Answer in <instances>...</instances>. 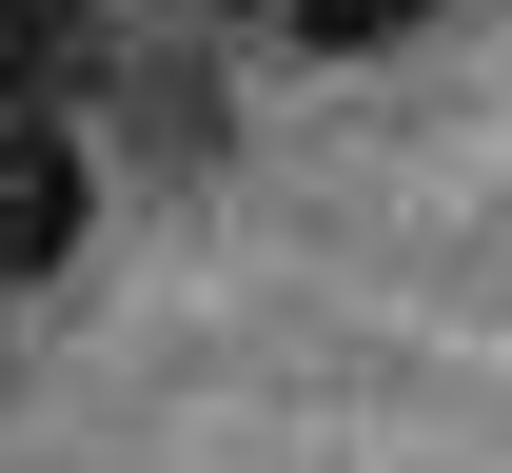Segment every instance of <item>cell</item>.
Here are the masks:
<instances>
[{
    "label": "cell",
    "instance_id": "6da1fadb",
    "mask_svg": "<svg viewBox=\"0 0 512 473\" xmlns=\"http://www.w3.org/2000/svg\"><path fill=\"white\" fill-rule=\"evenodd\" d=\"M79 237H99V158H79L60 99H20V119H0V296H60Z\"/></svg>",
    "mask_w": 512,
    "mask_h": 473
},
{
    "label": "cell",
    "instance_id": "7a4b0ae2",
    "mask_svg": "<svg viewBox=\"0 0 512 473\" xmlns=\"http://www.w3.org/2000/svg\"><path fill=\"white\" fill-rule=\"evenodd\" d=\"M434 20H453V0H276V40H296V60H414Z\"/></svg>",
    "mask_w": 512,
    "mask_h": 473
},
{
    "label": "cell",
    "instance_id": "3957f363",
    "mask_svg": "<svg viewBox=\"0 0 512 473\" xmlns=\"http://www.w3.org/2000/svg\"><path fill=\"white\" fill-rule=\"evenodd\" d=\"M79 79V0H0V119Z\"/></svg>",
    "mask_w": 512,
    "mask_h": 473
}]
</instances>
